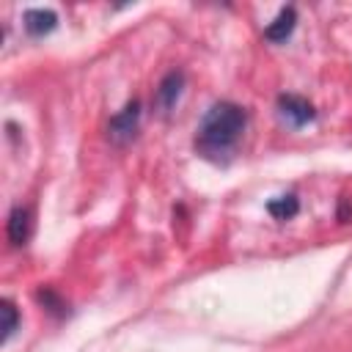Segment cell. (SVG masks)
<instances>
[{
  "instance_id": "obj_1",
  "label": "cell",
  "mask_w": 352,
  "mask_h": 352,
  "mask_svg": "<svg viewBox=\"0 0 352 352\" xmlns=\"http://www.w3.org/2000/svg\"><path fill=\"white\" fill-rule=\"evenodd\" d=\"M245 124H248V116L239 104H234V102L212 104L206 110V116L201 118V126H198V138H195L198 151L209 160L228 157L234 151V146L239 143Z\"/></svg>"
},
{
  "instance_id": "obj_2",
  "label": "cell",
  "mask_w": 352,
  "mask_h": 352,
  "mask_svg": "<svg viewBox=\"0 0 352 352\" xmlns=\"http://www.w3.org/2000/svg\"><path fill=\"white\" fill-rule=\"evenodd\" d=\"M138 121H140V104L132 99V102L124 104V110H118V113L110 118V124H107V138H110V143L126 146V143L138 135Z\"/></svg>"
},
{
  "instance_id": "obj_3",
  "label": "cell",
  "mask_w": 352,
  "mask_h": 352,
  "mask_svg": "<svg viewBox=\"0 0 352 352\" xmlns=\"http://www.w3.org/2000/svg\"><path fill=\"white\" fill-rule=\"evenodd\" d=\"M278 116L289 124V126H305L308 121H314V104L302 96H294V94H283L278 96Z\"/></svg>"
},
{
  "instance_id": "obj_4",
  "label": "cell",
  "mask_w": 352,
  "mask_h": 352,
  "mask_svg": "<svg viewBox=\"0 0 352 352\" xmlns=\"http://www.w3.org/2000/svg\"><path fill=\"white\" fill-rule=\"evenodd\" d=\"M182 88H184V74L179 72V69H173V72H168L165 77H162V82L157 85V91H154V104L162 110V113H170V107L179 102V96H182Z\"/></svg>"
},
{
  "instance_id": "obj_5",
  "label": "cell",
  "mask_w": 352,
  "mask_h": 352,
  "mask_svg": "<svg viewBox=\"0 0 352 352\" xmlns=\"http://www.w3.org/2000/svg\"><path fill=\"white\" fill-rule=\"evenodd\" d=\"M30 231H33V217H30V209L25 206H14L8 212V220H6V236L11 245H25L30 239Z\"/></svg>"
},
{
  "instance_id": "obj_6",
  "label": "cell",
  "mask_w": 352,
  "mask_h": 352,
  "mask_svg": "<svg viewBox=\"0 0 352 352\" xmlns=\"http://www.w3.org/2000/svg\"><path fill=\"white\" fill-rule=\"evenodd\" d=\"M22 25L30 36H47L58 28V14L50 8H28L22 14Z\"/></svg>"
},
{
  "instance_id": "obj_7",
  "label": "cell",
  "mask_w": 352,
  "mask_h": 352,
  "mask_svg": "<svg viewBox=\"0 0 352 352\" xmlns=\"http://www.w3.org/2000/svg\"><path fill=\"white\" fill-rule=\"evenodd\" d=\"M294 25H297V11H294L292 6H286V8H280L278 16L264 28V38L272 41V44H280V41H286V38L294 33Z\"/></svg>"
},
{
  "instance_id": "obj_8",
  "label": "cell",
  "mask_w": 352,
  "mask_h": 352,
  "mask_svg": "<svg viewBox=\"0 0 352 352\" xmlns=\"http://www.w3.org/2000/svg\"><path fill=\"white\" fill-rule=\"evenodd\" d=\"M297 209H300V204H297L294 195H280V198H272V201L267 204V212H270L275 220H292V217L297 214Z\"/></svg>"
},
{
  "instance_id": "obj_9",
  "label": "cell",
  "mask_w": 352,
  "mask_h": 352,
  "mask_svg": "<svg viewBox=\"0 0 352 352\" xmlns=\"http://www.w3.org/2000/svg\"><path fill=\"white\" fill-rule=\"evenodd\" d=\"M0 314H3V333H0V341L6 344L11 336H14V330H16V324H19V314H16V308H14V302L11 300H3L0 302Z\"/></svg>"
},
{
  "instance_id": "obj_10",
  "label": "cell",
  "mask_w": 352,
  "mask_h": 352,
  "mask_svg": "<svg viewBox=\"0 0 352 352\" xmlns=\"http://www.w3.org/2000/svg\"><path fill=\"white\" fill-rule=\"evenodd\" d=\"M36 300L44 305V308H50L52 314H63V308H66V302L52 292V289H38V294H36Z\"/></svg>"
},
{
  "instance_id": "obj_11",
  "label": "cell",
  "mask_w": 352,
  "mask_h": 352,
  "mask_svg": "<svg viewBox=\"0 0 352 352\" xmlns=\"http://www.w3.org/2000/svg\"><path fill=\"white\" fill-rule=\"evenodd\" d=\"M349 204H352V198H341V206H338V220H341V223H349V220H352Z\"/></svg>"
}]
</instances>
